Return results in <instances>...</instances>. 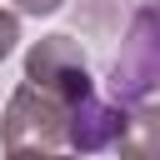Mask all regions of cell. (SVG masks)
I'll return each instance as SVG.
<instances>
[{
    "label": "cell",
    "mask_w": 160,
    "mask_h": 160,
    "mask_svg": "<svg viewBox=\"0 0 160 160\" xmlns=\"http://www.w3.org/2000/svg\"><path fill=\"white\" fill-rule=\"evenodd\" d=\"M110 100L125 110H155L160 95V15L150 0H135L125 30H120V55L110 60Z\"/></svg>",
    "instance_id": "obj_1"
},
{
    "label": "cell",
    "mask_w": 160,
    "mask_h": 160,
    "mask_svg": "<svg viewBox=\"0 0 160 160\" xmlns=\"http://www.w3.org/2000/svg\"><path fill=\"white\" fill-rule=\"evenodd\" d=\"M25 85L55 95L65 110L85 95H95V75H90V60L80 50L75 35H45L25 50Z\"/></svg>",
    "instance_id": "obj_2"
},
{
    "label": "cell",
    "mask_w": 160,
    "mask_h": 160,
    "mask_svg": "<svg viewBox=\"0 0 160 160\" xmlns=\"http://www.w3.org/2000/svg\"><path fill=\"white\" fill-rule=\"evenodd\" d=\"M0 140L5 150H65V105L35 85H15L0 115Z\"/></svg>",
    "instance_id": "obj_3"
},
{
    "label": "cell",
    "mask_w": 160,
    "mask_h": 160,
    "mask_svg": "<svg viewBox=\"0 0 160 160\" xmlns=\"http://www.w3.org/2000/svg\"><path fill=\"white\" fill-rule=\"evenodd\" d=\"M130 120H135V110H125V105H115V100H105V95L95 90V95L75 100V105L65 110V150L80 155V160H85V155L120 150Z\"/></svg>",
    "instance_id": "obj_4"
},
{
    "label": "cell",
    "mask_w": 160,
    "mask_h": 160,
    "mask_svg": "<svg viewBox=\"0 0 160 160\" xmlns=\"http://www.w3.org/2000/svg\"><path fill=\"white\" fill-rule=\"evenodd\" d=\"M20 45V15L15 10H0V65H5V55Z\"/></svg>",
    "instance_id": "obj_5"
},
{
    "label": "cell",
    "mask_w": 160,
    "mask_h": 160,
    "mask_svg": "<svg viewBox=\"0 0 160 160\" xmlns=\"http://www.w3.org/2000/svg\"><path fill=\"white\" fill-rule=\"evenodd\" d=\"M5 160H80L70 150H5Z\"/></svg>",
    "instance_id": "obj_6"
},
{
    "label": "cell",
    "mask_w": 160,
    "mask_h": 160,
    "mask_svg": "<svg viewBox=\"0 0 160 160\" xmlns=\"http://www.w3.org/2000/svg\"><path fill=\"white\" fill-rule=\"evenodd\" d=\"M65 0H15V15H55Z\"/></svg>",
    "instance_id": "obj_7"
}]
</instances>
